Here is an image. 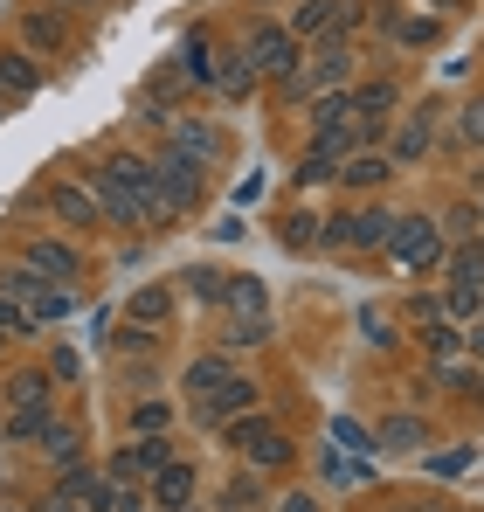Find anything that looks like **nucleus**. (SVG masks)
I'll return each mask as SVG.
<instances>
[{
    "mask_svg": "<svg viewBox=\"0 0 484 512\" xmlns=\"http://www.w3.org/2000/svg\"><path fill=\"white\" fill-rule=\"evenodd\" d=\"M180 77H187V84H215V49H208V35H187V49H180Z\"/></svg>",
    "mask_w": 484,
    "mask_h": 512,
    "instance_id": "nucleus-16",
    "label": "nucleus"
},
{
    "mask_svg": "<svg viewBox=\"0 0 484 512\" xmlns=\"http://www.w3.org/2000/svg\"><path fill=\"white\" fill-rule=\"evenodd\" d=\"M63 7H90V0H63Z\"/></svg>",
    "mask_w": 484,
    "mask_h": 512,
    "instance_id": "nucleus-46",
    "label": "nucleus"
},
{
    "mask_svg": "<svg viewBox=\"0 0 484 512\" xmlns=\"http://www.w3.org/2000/svg\"><path fill=\"white\" fill-rule=\"evenodd\" d=\"M14 326H28V312H14V305L0 298V333H14Z\"/></svg>",
    "mask_w": 484,
    "mask_h": 512,
    "instance_id": "nucleus-42",
    "label": "nucleus"
},
{
    "mask_svg": "<svg viewBox=\"0 0 484 512\" xmlns=\"http://www.w3.org/2000/svg\"><path fill=\"white\" fill-rule=\"evenodd\" d=\"M422 443V423L415 416H395V423H381V450H415Z\"/></svg>",
    "mask_w": 484,
    "mask_h": 512,
    "instance_id": "nucleus-29",
    "label": "nucleus"
},
{
    "mask_svg": "<svg viewBox=\"0 0 484 512\" xmlns=\"http://www.w3.org/2000/svg\"><path fill=\"white\" fill-rule=\"evenodd\" d=\"M353 0H298V14H291V35L305 42V35H325V42H346V28H353Z\"/></svg>",
    "mask_w": 484,
    "mask_h": 512,
    "instance_id": "nucleus-2",
    "label": "nucleus"
},
{
    "mask_svg": "<svg viewBox=\"0 0 484 512\" xmlns=\"http://www.w3.org/2000/svg\"><path fill=\"white\" fill-rule=\"evenodd\" d=\"M222 429H229V443H236V450H249L256 436H270V423H256V416H242V423H222Z\"/></svg>",
    "mask_w": 484,
    "mask_h": 512,
    "instance_id": "nucleus-34",
    "label": "nucleus"
},
{
    "mask_svg": "<svg viewBox=\"0 0 484 512\" xmlns=\"http://www.w3.org/2000/svg\"><path fill=\"white\" fill-rule=\"evenodd\" d=\"M153 506H160V512H187V506H194V471H187V464L153 471Z\"/></svg>",
    "mask_w": 484,
    "mask_h": 512,
    "instance_id": "nucleus-9",
    "label": "nucleus"
},
{
    "mask_svg": "<svg viewBox=\"0 0 484 512\" xmlns=\"http://www.w3.org/2000/svg\"><path fill=\"white\" fill-rule=\"evenodd\" d=\"M21 42H28L35 56H56V49L70 42V21H63V14H21Z\"/></svg>",
    "mask_w": 484,
    "mask_h": 512,
    "instance_id": "nucleus-11",
    "label": "nucleus"
},
{
    "mask_svg": "<svg viewBox=\"0 0 484 512\" xmlns=\"http://www.w3.org/2000/svg\"><path fill=\"white\" fill-rule=\"evenodd\" d=\"M242 56H249V70H263V77H291V70H298V35L263 21V28L249 35V49H242Z\"/></svg>",
    "mask_w": 484,
    "mask_h": 512,
    "instance_id": "nucleus-3",
    "label": "nucleus"
},
{
    "mask_svg": "<svg viewBox=\"0 0 484 512\" xmlns=\"http://www.w3.org/2000/svg\"><path fill=\"white\" fill-rule=\"evenodd\" d=\"M194 201H201V160H187V153H166V160H153V201H146V222L187 215Z\"/></svg>",
    "mask_w": 484,
    "mask_h": 512,
    "instance_id": "nucleus-1",
    "label": "nucleus"
},
{
    "mask_svg": "<svg viewBox=\"0 0 484 512\" xmlns=\"http://www.w3.org/2000/svg\"><path fill=\"white\" fill-rule=\"evenodd\" d=\"M450 277H457L450 291H484V250H457L450 256Z\"/></svg>",
    "mask_w": 484,
    "mask_h": 512,
    "instance_id": "nucleus-22",
    "label": "nucleus"
},
{
    "mask_svg": "<svg viewBox=\"0 0 484 512\" xmlns=\"http://www.w3.org/2000/svg\"><path fill=\"white\" fill-rule=\"evenodd\" d=\"M7 436H14V443H28V436H42V429H49V402H35V409H7Z\"/></svg>",
    "mask_w": 484,
    "mask_h": 512,
    "instance_id": "nucleus-21",
    "label": "nucleus"
},
{
    "mask_svg": "<svg viewBox=\"0 0 484 512\" xmlns=\"http://www.w3.org/2000/svg\"><path fill=\"white\" fill-rule=\"evenodd\" d=\"M187 291L208 298V305H222V270H187Z\"/></svg>",
    "mask_w": 484,
    "mask_h": 512,
    "instance_id": "nucleus-32",
    "label": "nucleus"
},
{
    "mask_svg": "<svg viewBox=\"0 0 484 512\" xmlns=\"http://www.w3.org/2000/svg\"><path fill=\"white\" fill-rule=\"evenodd\" d=\"M388 243H395V256H402L408 270H429V263L443 256V229H436V222H408V215H395Z\"/></svg>",
    "mask_w": 484,
    "mask_h": 512,
    "instance_id": "nucleus-6",
    "label": "nucleus"
},
{
    "mask_svg": "<svg viewBox=\"0 0 484 512\" xmlns=\"http://www.w3.org/2000/svg\"><path fill=\"white\" fill-rule=\"evenodd\" d=\"M346 70H353V49L346 42H325L319 56H312V70H305V90H339Z\"/></svg>",
    "mask_w": 484,
    "mask_h": 512,
    "instance_id": "nucleus-10",
    "label": "nucleus"
},
{
    "mask_svg": "<svg viewBox=\"0 0 484 512\" xmlns=\"http://www.w3.org/2000/svg\"><path fill=\"white\" fill-rule=\"evenodd\" d=\"M28 270H42L49 284H70V277H77V250H70V243H49V236H42V243L28 250Z\"/></svg>",
    "mask_w": 484,
    "mask_h": 512,
    "instance_id": "nucleus-12",
    "label": "nucleus"
},
{
    "mask_svg": "<svg viewBox=\"0 0 484 512\" xmlns=\"http://www.w3.org/2000/svg\"><path fill=\"white\" fill-rule=\"evenodd\" d=\"M332 436H339V443H346V450H367V436H360V423H346V416H339V423H332Z\"/></svg>",
    "mask_w": 484,
    "mask_h": 512,
    "instance_id": "nucleus-40",
    "label": "nucleus"
},
{
    "mask_svg": "<svg viewBox=\"0 0 484 512\" xmlns=\"http://www.w3.org/2000/svg\"><path fill=\"white\" fill-rule=\"evenodd\" d=\"M222 381H229V360H215V353H208V360H194V367H187V388H194V402H201V395H208V388H222Z\"/></svg>",
    "mask_w": 484,
    "mask_h": 512,
    "instance_id": "nucleus-25",
    "label": "nucleus"
},
{
    "mask_svg": "<svg viewBox=\"0 0 484 512\" xmlns=\"http://www.w3.org/2000/svg\"><path fill=\"white\" fill-rule=\"evenodd\" d=\"M222 305H236L242 319H256L263 312V284L256 277H222Z\"/></svg>",
    "mask_w": 484,
    "mask_h": 512,
    "instance_id": "nucleus-19",
    "label": "nucleus"
},
{
    "mask_svg": "<svg viewBox=\"0 0 484 512\" xmlns=\"http://www.w3.org/2000/svg\"><path fill=\"white\" fill-rule=\"evenodd\" d=\"M125 312H132V326H166V312H173V298H166L160 284H153V291H139V298H132Z\"/></svg>",
    "mask_w": 484,
    "mask_h": 512,
    "instance_id": "nucleus-20",
    "label": "nucleus"
},
{
    "mask_svg": "<svg viewBox=\"0 0 484 512\" xmlns=\"http://www.w3.org/2000/svg\"><path fill=\"white\" fill-rule=\"evenodd\" d=\"M464 139H471V146H484V104H471V111H464Z\"/></svg>",
    "mask_w": 484,
    "mask_h": 512,
    "instance_id": "nucleus-41",
    "label": "nucleus"
},
{
    "mask_svg": "<svg viewBox=\"0 0 484 512\" xmlns=\"http://www.w3.org/2000/svg\"><path fill=\"white\" fill-rule=\"evenodd\" d=\"M222 506H229V512L256 506V485H249V478H236V485H229V492H222Z\"/></svg>",
    "mask_w": 484,
    "mask_h": 512,
    "instance_id": "nucleus-37",
    "label": "nucleus"
},
{
    "mask_svg": "<svg viewBox=\"0 0 484 512\" xmlns=\"http://www.w3.org/2000/svg\"><path fill=\"white\" fill-rule=\"evenodd\" d=\"M132 429H139V436H146V429H166V409L160 402H139V409H132Z\"/></svg>",
    "mask_w": 484,
    "mask_h": 512,
    "instance_id": "nucleus-36",
    "label": "nucleus"
},
{
    "mask_svg": "<svg viewBox=\"0 0 484 512\" xmlns=\"http://www.w3.org/2000/svg\"><path fill=\"white\" fill-rule=\"evenodd\" d=\"M56 499H70L77 512H118V485L104 478V471H83V464H63V492Z\"/></svg>",
    "mask_w": 484,
    "mask_h": 512,
    "instance_id": "nucleus-5",
    "label": "nucleus"
},
{
    "mask_svg": "<svg viewBox=\"0 0 484 512\" xmlns=\"http://www.w3.org/2000/svg\"><path fill=\"white\" fill-rule=\"evenodd\" d=\"M7 402H14V409H35V402H49V381H42V374H14V381H7Z\"/></svg>",
    "mask_w": 484,
    "mask_h": 512,
    "instance_id": "nucleus-27",
    "label": "nucleus"
},
{
    "mask_svg": "<svg viewBox=\"0 0 484 512\" xmlns=\"http://www.w3.org/2000/svg\"><path fill=\"white\" fill-rule=\"evenodd\" d=\"M180 84H187L180 70H160V77H153V97H160V104H166V97H180Z\"/></svg>",
    "mask_w": 484,
    "mask_h": 512,
    "instance_id": "nucleus-39",
    "label": "nucleus"
},
{
    "mask_svg": "<svg viewBox=\"0 0 484 512\" xmlns=\"http://www.w3.org/2000/svg\"><path fill=\"white\" fill-rule=\"evenodd\" d=\"M346 118H353V97H339V90H319V104H312V125H346Z\"/></svg>",
    "mask_w": 484,
    "mask_h": 512,
    "instance_id": "nucleus-26",
    "label": "nucleus"
},
{
    "mask_svg": "<svg viewBox=\"0 0 484 512\" xmlns=\"http://www.w3.org/2000/svg\"><path fill=\"white\" fill-rule=\"evenodd\" d=\"M388 229H395V215H381V208H367V215H346V243H360V250L388 243Z\"/></svg>",
    "mask_w": 484,
    "mask_h": 512,
    "instance_id": "nucleus-17",
    "label": "nucleus"
},
{
    "mask_svg": "<svg viewBox=\"0 0 484 512\" xmlns=\"http://www.w3.org/2000/svg\"><path fill=\"white\" fill-rule=\"evenodd\" d=\"M49 512H77V506H70V499H56V506H49Z\"/></svg>",
    "mask_w": 484,
    "mask_h": 512,
    "instance_id": "nucleus-45",
    "label": "nucleus"
},
{
    "mask_svg": "<svg viewBox=\"0 0 484 512\" xmlns=\"http://www.w3.org/2000/svg\"><path fill=\"white\" fill-rule=\"evenodd\" d=\"M471 353H478V360H484V326H478V333H471Z\"/></svg>",
    "mask_w": 484,
    "mask_h": 512,
    "instance_id": "nucleus-44",
    "label": "nucleus"
},
{
    "mask_svg": "<svg viewBox=\"0 0 484 512\" xmlns=\"http://www.w3.org/2000/svg\"><path fill=\"white\" fill-rule=\"evenodd\" d=\"M0 90H7V97H28V90H35V63H28V56H0Z\"/></svg>",
    "mask_w": 484,
    "mask_h": 512,
    "instance_id": "nucleus-24",
    "label": "nucleus"
},
{
    "mask_svg": "<svg viewBox=\"0 0 484 512\" xmlns=\"http://www.w3.org/2000/svg\"><path fill=\"white\" fill-rule=\"evenodd\" d=\"M104 167L118 173V180H125V187H132V194H139V208H146V201H153V160H139V153H111V160H104Z\"/></svg>",
    "mask_w": 484,
    "mask_h": 512,
    "instance_id": "nucleus-14",
    "label": "nucleus"
},
{
    "mask_svg": "<svg viewBox=\"0 0 484 512\" xmlns=\"http://www.w3.org/2000/svg\"><path fill=\"white\" fill-rule=\"evenodd\" d=\"M471 229H478V208H450V215H443V236H457V243H464Z\"/></svg>",
    "mask_w": 484,
    "mask_h": 512,
    "instance_id": "nucleus-35",
    "label": "nucleus"
},
{
    "mask_svg": "<svg viewBox=\"0 0 484 512\" xmlns=\"http://www.w3.org/2000/svg\"><path fill=\"white\" fill-rule=\"evenodd\" d=\"M360 333H367V340H374V346H388V340H395V333H388V319H381V312H360Z\"/></svg>",
    "mask_w": 484,
    "mask_h": 512,
    "instance_id": "nucleus-38",
    "label": "nucleus"
},
{
    "mask_svg": "<svg viewBox=\"0 0 484 512\" xmlns=\"http://www.w3.org/2000/svg\"><path fill=\"white\" fill-rule=\"evenodd\" d=\"M284 457H291V443H284V436H277V429H270V436H256V443H249V464H263V471H277V464H284Z\"/></svg>",
    "mask_w": 484,
    "mask_h": 512,
    "instance_id": "nucleus-30",
    "label": "nucleus"
},
{
    "mask_svg": "<svg viewBox=\"0 0 484 512\" xmlns=\"http://www.w3.org/2000/svg\"><path fill=\"white\" fill-rule=\"evenodd\" d=\"M388 104H395V84H388V77L360 84V97H353V111H360V118H388Z\"/></svg>",
    "mask_w": 484,
    "mask_h": 512,
    "instance_id": "nucleus-23",
    "label": "nucleus"
},
{
    "mask_svg": "<svg viewBox=\"0 0 484 512\" xmlns=\"http://www.w3.org/2000/svg\"><path fill=\"white\" fill-rule=\"evenodd\" d=\"M83 187H90V201H97V215H111L118 229H139V222H146V208H139V194H132V187H125V180H118L111 167H97L90 180H83Z\"/></svg>",
    "mask_w": 484,
    "mask_h": 512,
    "instance_id": "nucleus-4",
    "label": "nucleus"
},
{
    "mask_svg": "<svg viewBox=\"0 0 484 512\" xmlns=\"http://www.w3.org/2000/svg\"><path fill=\"white\" fill-rule=\"evenodd\" d=\"M173 153H187V160H215V153H222V132H215V125H173Z\"/></svg>",
    "mask_w": 484,
    "mask_h": 512,
    "instance_id": "nucleus-15",
    "label": "nucleus"
},
{
    "mask_svg": "<svg viewBox=\"0 0 484 512\" xmlns=\"http://www.w3.org/2000/svg\"><path fill=\"white\" fill-rule=\"evenodd\" d=\"M429 139H436V118H429V111H422V118H408L402 132H395V153H388V167H395V160H422V153H429Z\"/></svg>",
    "mask_w": 484,
    "mask_h": 512,
    "instance_id": "nucleus-13",
    "label": "nucleus"
},
{
    "mask_svg": "<svg viewBox=\"0 0 484 512\" xmlns=\"http://www.w3.org/2000/svg\"><path fill=\"white\" fill-rule=\"evenodd\" d=\"M388 173H395V167H388L381 153H367V146H360V153H353V160L339 167V180H346V187H381Z\"/></svg>",
    "mask_w": 484,
    "mask_h": 512,
    "instance_id": "nucleus-18",
    "label": "nucleus"
},
{
    "mask_svg": "<svg viewBox=\"0 0 484 512\" xmlns=\"http://www.w3.org/2000/svg\"><path fill=\"white\" fill-rule=\"evenodd\" d=\"M249 402H256V381H249V374H229L222 388H208V395L194 402V416H201V423H229L236 409H249Z\"/></svg>",
    "mask_w": 484,
    "mask_h": 512,
    "instance_id": "nucleus-7",
    "label": "nucleus"
},
{
    "mask_svg": "<svg viewBox=\"0 0 484 512\" xmlns=\"http://www.w3.org/2000/svg\"><path fill=\"white\" fill-rule=\"evenodd\" d=\"M49 215L70 222V229H90V222H97V201H90L83 180H63V187H49Z\"/></svg>",
    "mask_w": 484,
    "mask_h": 512,
    "instance_id": "nucleus-8",
    "label": "nucleus"
},
{
    "mask_svg": "<svg viewBox=\"0 0 484 512\" xmlns=\"http://www.w3.org/2000/svg\"><path fill=\"white\" fill-rule=\"evenodd\" d=\"M222 340H229V346H263V312H256V319H236Z\"/></svg>",
    "mask_w": 484,
    "mask_h": 512,
    "instance_id": "nucleus-33",
    "label": "nucleus"
},
{
    "mask_svg": "<svg viewBox=\"0 0 484 512\" xmlns=\"http://www.w3.org/2000/svg\"><path fill=\"white\" fill-rule=\"evenodd\" d=\"M215 84L229 90V97H242V90H249V56H229V63L215 70Z\"/></svg>",
    "mask_w": 484,
    "mask_h": 512,
    "instance_id": "nucleus-31",
    "label": "nucleus"
},
{
    "mask_svg": "<svg viewBox=\"0 0 484 512\" xmlns=\"http://www.w3.org/2000/svg\"><path fill=\"white\" fill-rule=\"evenodd\" d=\"M284 512H319V499H312V492H291V499H284Z\"/></svg>",
    "mask_w": 484,
    "mask_h": 512,
    "instance_id": "nucleus-43",
    "label": "nucleus"
},
{
    "mask_svg": "<svg viewBox=\"0 0 484 512\" xmlns=\"http://www.w3.org/2000/svg\"><path fill=\"white\" fill-rule=\"evenodd\" d=\"M42 450H49L56 464H77V429H70V423H49V429H42Z\"/></svg>",
    "mask_w": 484,
    "mask_h": 512,
    "instance_id": "nucleus-28",
    "label": "nucleus"
}]
</instances>
